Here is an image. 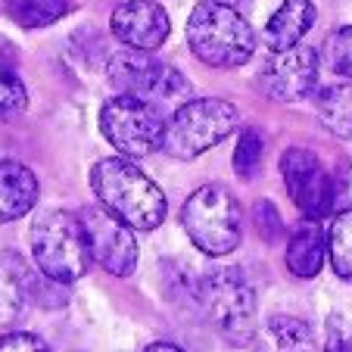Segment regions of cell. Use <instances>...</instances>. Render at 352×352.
Here are the masks:
<instances>
[{
    "instance_id": "cell-12",
    "label": "cell",
    "mask_w": 352,
    "mask_h": 352,
    "mask_svg": "<svg viewBox=\"0 0 352 352\" xmlns=\"http://www.w3.org/2000/svg\"><path fill=\"white\" fill-rule=\"evenodd\" d=\"M109 28L125 47L160 50L172 32V19L156 0H125L113 10Z\"/></svg>"
},
{
    "instance_id": "cell-17",
    "label": "cell",
    "mask_w": 352,
    "mask_h": 352,
    "mask_svg": "<svg viewBox=\"0 0 352 352\" xmlns=\"http://www.w3.org/2000/svg\"><path fill=\"white\" fill-rule=\"evenodd\" d=\"M262 337H265V352H315L312 324L293 315H272Z\"/></svg>"
},
{
    "instance_id": "cell-28",
    "label": "cell",
    "mask_w": 352,
    "mask_h": 352,
    "mask_svg": "<svg viewBox=\"0 0 352 352\" xmlns=\"http://www.w3.org/2000/svg\"><path fill=\"white\" fill-rule=\"evenodd\" d=\"M219 3H231V7H234V3H237V0H219Z\"/></svg>"
},
{
    "instance_id": "cell-24",
    "label": "cell",
    "mask_w": 352,
    "mask_h": 352,
    "mask_svg": "<svg viewBox=\"0 0 352 352\" xmlns=\"http://www.w3.org/2000/svg\"><path fill=\"white\" fill-rule=\"evenodd\" d=\"M0 352H50L47 343L34 333L25 331H13V333H3L0 337Z\"/></svg>"
},
{
    "instance_id": "cell-16",
    "label": "cell",
    "mask_w": 352,
    "mask_h": 352,
    "mask_svg": "<svg viewBox=\"0 0 352 352\" xmlns=\"http://www.w3.org/2000/svg\"><path fill=\"white\" fill-rule=\"evenodd\" d=\"M327 256V234L315 219H306V225H299L290 234L287 243V268L296 278H315L324 268Z\"/></svg>"
},
{
    "instance_id": "cell-9",
    "label": "cell",
    "mask_w": 352,
    "mask_h": 352,
    "mask_svg": "<svg viewBox=\"0 0 352 352\" xmlns=\"http://www.w3.org/2000/svg\"><path fill=\"white\" fill-rule=\"evenodd\" d=\"M280 175L290 199L296 203V209L306 219L321 221L324 215H331L333 209V181L327 175L324 162L306 150V146H290L280 156Z\"/></svg>"
},
{
    "instance_id": "cell-21",
    "label": "cell",
    "mask_w": 352,
    "mask_h": 352,
    "mask_svg": "<svg viewBox=\"0 0 352 352\" xmlns=\"http://www.w3.org/2000/svg\"><path fill=\"white\" fill-rule=\"evenodd\" d=\"M28 107L25 81L13 72V66H0V122L16 119Z\"/></svg>"
},
{
    "instance_id": "cell-14",
    "label": "cell",
    "mask_w": 352,
    "mask_h": 352,
    "mask_svg": "<svg viewBox=\"0 0 352 352\" xmlns=\"http://www.w3.org/2000/svg\"><path fill=\"white\" fill-rule=\"evenodd\" d=\"M32 268L19 253L3 250L0 253V324H13L22 315L28 296H32Z\"/></svg>"
},
{
    "instance_id": "cell-20",
    "label": "cell",
    "mask_w": 352,
    "mask_h": 352,
    "mask_svg": "<svg viewBox=\"0 0 352 352\" xmlns=\"http://www.w3.org/2000/svg\"><path fill=\"white\" fill-rule=\"evenodd\" d=\"M327 256L333 272L352 280V209L340 212L327 228Z\"/></svg>"
},
{
    "instance_id": "cell-11",
    "label": "cell",
    "mask_w": 352,
    "mask_h": 352,
    "mask_svg": "<svg viewBox=\"0 0 352 352\" xmlns=\"http://www.w3.org/2000/svg\"><path fill=\"white\" fill-rule=\"evenodd\" d=\"M321 56L306 44H293L287 50H272L259 72V85L278 103H296L306 100L318 85Z\"/></svg>"
},
{
    "instance_id": "cell-22",
    "label": "cell",
    "mask_w": 352,
    "mask_h": 352,
    "mask_svg": "<svg viewBox=\"0 0 352 352\" xmlns=\"http://www.w3.org/2000/svg\"><path fill=\"white\" fill-rule=\"evenodd\" d=\"M324 63L333 75L352 81V25H343L327 38L324 44Z\"/></svg>"
},
{
    "instance_id": "cell-23",
    "label": "cell",
    "mask_w": 352,
    "mask_h": 352,
    "mask_svg": "<svg viewBox=\"0 0 352 352\" xmlns=\"http://www.w3.org/2000/svg\"><path fill=\"white\" fill-rule=\"evenodd\" d=\"M262 153H265V144H262V134L256 128H246L237 140V150H234V168H237L240 178H250V175L259 172L262 166Z\"/></svg>"
},
{
    "instance_id": "cell-8",
    "label": "cell",
    "mask_w": 352,
    "mask_h": 352,
    "mask_svg": "<svg viewBox=\"0 0 352 352\" xmlns=\"http://www.w3.org/2000/svg\"><path fill=\"white\" fill-rule=\"evenodd\" d=\"M109 81L119 94L144 100H184L190 94L187 78L175 66L156 60L153 50H134L125 47L109 60Z\"/></svg>"
},
{
    "instance_id": "cell-18",
    "label": "cell",
    "mask_w": 352,
    "mask_h": 352,
    "mask_svg": "<svg viewBox=\"0 0 352 352\" xmlns=\"http://www.w3.org/2000/svg\"><path fill=\"white\" fill-rule=\"evenodd\" d=\"M318 116L321 125L331 134H337L343 140L352 138V81L318 91Z\"/></svg>"
},
{
    "instance_id": "cell-26",
    "label": "cell",
    "mask_w": 352,
    "mask_h": 352,
    "mask_svg": "<svg viewBox=\"0 0 352 352\" xmlns=\"http://www.w3.org/2000/svg\"><path fill=\"white\" fill-rule=\"evenodd\" d=\"M256 228H259V234L265 240H274L280 234V215L272 203H259L256 206Z\"/></svg>"
},
{
    "instance_id": "cell-3",
    "label": "cell",
    "mask_w": 352,
    "mask_h": 352,
    "mask_svg": "<svg viewBox=\"0 0 352 352\" xmlns=\"http://www.w3.org/2000/svg\"><path fill=\"white\" fill-rule=\"evenodd\" d=\"M32 256L47 280L72 284L85 278L94 256L81 215L75 219L66 209H44L32 221Z\"/></svg>"
},
{
    "instance_id": "cell-27",
    "label": "cell",
    "mask_w": 352,
    "mask_h": 352,
    "mask_svg": "<svg viewBox=\"0 0 352 352\" xmlns=\"http://www.w3.org/2000/svg\"><path fill=\"white\" fill-rule=\"evenodd\" d=\"M144 352H184L181 346H175V343H166V340H160V343H150Z\"/></svg>"
},
{
    "instance_id": "cell-13",
    "label": "cell",
    "mask_w": 352,
    "mask_h": 352,
    "mask_svg": "<svg viewBox=\"0 0 352 352\" xmlns=\"http://www.w3.org/2000/svg\"><path fill=\"white\" fill-rule=\"evenodd\" d=\"M38 203V178L22 162H0V225L22 219Z\"/></svg>"
},
{
    "instance_id": "cell-15",
    "label": "cell",
    "mask_w": 352,
    "mask_h": 352,
    "mask_svg": "<svg viewBox=\"0 0 352 352\" xmlns=\"http://www.w3.org/2000/svg\"><path fill=\"white\" fill-rule=\"evenodd\" d=\"M315 3L312 0H284L265 22V44L272 50H287L299 44L315 25Z\"/></svg>"
},
{
    "instance_id": "cell-10",
    "label": "cell",
    "mask_w": 352,
    "mask_h": 352,
    "mask_svg": "<svg viewBox=\"0 0 352 352\" xmlns=\"http://www.w3.org/2000/svg\"><path fill=\"white\" fill-rule=\"evenodd\" d=\"M81 221H85L94 262H100V268L116 278H128L138 268V240L131 234L134 228L125 225L107 206L81 209Z\"/></svg>"
},
{
    "instance_id": "cell-4",
    "label": "cell",
    "mask_w": 352,
    "mask_h": 352,
    "mask_svg": "<svg viewBox=\"0 0 352 352\" xmlns=\"http://www.w3.org/2000/svg\"><path fill=\"white\" fill-rule=\"evenodd\" d=\"M240 113L234 103L219 97H199L187 100L166 119V138H162V150L172 160H197L199 153L212 150L215 144L228 138L237 128Z\"/></svg>"
},
{
    "instance_id": "cell-6",
    "label": "cell",
    "mask_w": 352,
    "mask_h": 352,
    "mask_svg": "<svg viewBox=\"0 0 352 352\" xmlns=\"http://www.w3.org/2000/svg\"><path fill=\"white\" fill-rule=\"evenodd\" d=\"M190 243L206 256H228L237 250L243 221H240V203L225 184H203L187 197L181 209Z\"/></svg>"
},
{
    "instance_id": "cell-19",
    "label": "cell",
    "mask_w": 352,
    "mask_h": 352,
    "mask_svg": "<svg viewBox=\"0 0 352 352\" xmlns=\"http://www.w3.org/2000/svg\"><path fill=\"white\" fill-rule=\"evenodd\" d=\"M3 10L22 28H47L69 13V0H3Z\"/></svg>"
},
{
    "instance_id": "cell-2",
    "label": "cell",
    "mask_w": 352,
    "mask_h": 352,
    "mask_svg": "<svg viewBox=\"0 0 352 352\" xmlns=\"http://www.w3.org/2000/svg\"><path fill=\"white\" fill-rule=\"evenodd\" d=\"M187 44H190L193 56L206 66L237 69L253 56L256 34L231 3L199 0L187 19Z\"/></svg>"
},
{
    "instance_id": "cell-5",
    "label": "cell",
    "mask_w": 352,
    "mask_h": 352,
    "mask_svg": "<svg viewBox=\"0 0 352 352\" xmlns=\"http://www.w3.org/2000/svg\"><path fill=\"white\" fill-rule=\"evenodd\" d=\"M197 299L212 327L234 346L253 343L256 337V290L240 268H215L197 284Z\"/></svg>"
},
{
    "instance_id": "cell-7",
    "label": "cell",
    "mask_w": 352,
    "mask_h": 352,
    "mask_svg": "<svg viewBox=\"0 0 352 352\" xmlns=\"http://www.w3.org/2000/svg\"><path fill=\"white\" fill-rule=\"evenodd\" d=\"M100 131L122 156L144 160V156L162 150L166 116L160 113L153 100L116 94L100 107Z\"/></svg>"
},
{
    "instance_id": "cell-1",
    "label": "cell",
    "mask_w": 352,
    "mask_h": 352,
    "mask_svg": "<svg viewBox=\"0 0 352 352\" xmlns=\"http://www.w3.org/2000/svg\"><path fill=\"white\" fill-rule=\"evenodd\" d=\"M91 187L100 206L138 231H153L166 219V193L128 156H109L91 168Z\"/></svg>"
},
{
    "instance_id": "cell-25",
    "label": "cell",
    "mask_w": 352,
    "mask_h": 352,
    "mask_svg": "<svg viewBox=\"0 0 352 352\" xmlns=\"http://www.w3.org/2000/svg\"><path fill=\"white\" fill-rule=\"evenodd\" d=\"M324 352H352V331L343 324V321H340V315H333V318H331Z\"/></svg>"
}]
</instances>
